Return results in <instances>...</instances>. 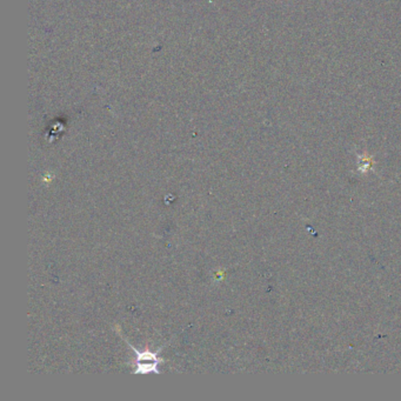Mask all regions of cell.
I'll use <instances>...</instances> for the list:
<instances>
[{
    "mask_svg": "<svg viewBox=\"0 0 401 401\" xmlns=\"http://www.w3.org/2000/svg\"><path fill=\"white\" fill-rule=\"evenodd\" d=\"M129 346L134 350V352L137 353V360H136L137 365H140V363H143L144 361H150V362H153V363H158V365H159L160 362H163V359L159 358V355H158L160 353V350H161V348H163V347L158 349L156 353L150 352V350H146V352H141L140 353V352H138V350L134 348V347H132V345H130V343H129Z\"/></svg>",
    "mask_w": 401,
    "mask_h": 401,
    "instance_id": "1",
    "label": "cell"
}]
</instances>
